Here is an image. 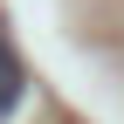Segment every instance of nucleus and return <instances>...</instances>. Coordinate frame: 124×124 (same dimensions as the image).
Here are the masks:
<instances>
[{
    "label": "nucleus",
    "instance_id": "1",
    "mask_svg": "<svg viewBox=\"0 0 124 124\" xmlns=\"http://www.w3.org/2000/svg\"><path fill=\"white\" fill-rule=\"evenodd\" d=\"M14 97H21V62L7 55V41H0V117L14 110Z\"/></svg>",
    "mask_w": 124,
    "mask_h": 124
}]
</instances>
